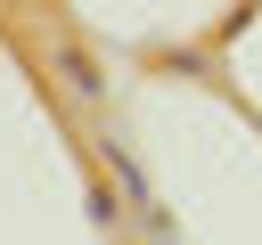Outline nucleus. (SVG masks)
I'll return each mask as SVG.
<instances>
[{
	"mask_svg": "<svg viewBox=\"0 0 262 245\" xmlns=\"http://www.w3.org/2000/svg\"><path fill=\"white\" fill-rule=\"evenodd\" d=\"M57 74L74 82V98H82L90 114L106 106V82H98V65H90V49H82V41H57Z\"/></svg>",
	"mask_w": 262,
	"mask_h": 245,
	"instance_id": "nucleus-1",
	"label": "nucleus"
},
{
	"mask_svg": "<svg viewBox=\"0 0 262 245\" xmlns=\"http://www.w3.org/2000/svg\"><path fill=\"white\" fill-rule=\"evenodd\" d=\"M90 220H98V229H123V196L106 188V172H98V163H90Z\"/></svg>",
	"mask_w": 262,
	"mask_h": 245,
	"instance_id": "nucleus-2",
	"label": "nucleus"
},
{
	"mask_svg": "<svg viewBox=\"0 0 262 245\" xmlns=\"http://www.w3.org/2000/svg\"><path fill=\"white\" fill-rule=\"evenodd\" d=\"M172 245H180V237H172Z\"/></svg>",
	"mask_w": 262,
	"mask_h": 245,
	"instance_id": "nucleus-3",
	"label": "nucleus"
}]
</instances>
